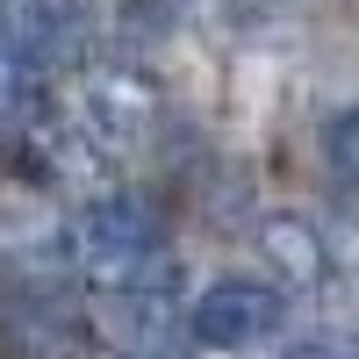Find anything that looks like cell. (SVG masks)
<instances>
[{
    "mask_svg": "<svg viewBox=\"0 0 359 359\" xmlns=\"http://www.w3.org/2000/svg\"><path fill=\"white\" fill-rule=\"evenodd\" d=\"M144 115H151V94H144L137 79H123V72H101L94 79V94H86V123H94L101 144H130Z\"/></svg>",
    "mask_w": 359,
    "mask_h": 359,
    "instance_id": "3957f363",
    "label": "cell"
},
{
    "mask_svg": "<svg viewBox=\"0 0 359 359\" xmlns=\"http://www.w3.org/2000/svg\"><path fill=\"white\" fill-rule=\"evenodd\" d=\"M323 165H331V180L345 194H359V101L323 123Z\"/></svg>",
    "mask_w": 359,
    "mask_h": 359,
    "instance_id": "5b68a950",
    "label": "cell"
},
{
    "mask_svg": "<svg viewBox=\"0 0 359 359\" xmlns=\"http://www.w3.org/2000/svg\"><path fill=\"white\" fill-rule=\"evenodd\" d=\"M115 359H123V352H115Z\"/></svg>",
    "mask_w": 359,
    "mask_h": 359,
    "instance_id": "52a82bcc",
    "label": "cell"
},
{
    "mask_svg": "<svg viewBox=\"0 0 359 359\" xmlns=\"http://www.w3.org/2000/svg\"><path fill=\"white\" fill-rule=\"evenodd\" d=\"M280 359H352L345 345H331V338H302V345H287Z\"/></svg>",
    "mask_w": 359,
    "mask_h": 359,
    "instance_id": "8992f818",
    "label": "cell"
},
{
    "mask_svg": "<svg viewBox=\"0 0 359 359\" xmlns=\"http://www.w3.org/2000/svg\"><path fill=\"white\" fill-rule=\"evenodd\" d=\"M266 252H273V266H280L294 287H316L323 273H331V259H323L316 230H309V223H294V216H273V223H266Z\"/></svg>",
    "mask_w": 359,
    "mask_h": 359,
    "instance_id": "277c9868",
    "label": "cell"
},
{
    "mask_svg": "<svg viewBox=\"0 0 359 359\" xmlns=\"http://www.w3.org/2000/svg\"><path fill=\"white\" fill-rule=\"evenodd\" d=\"M280 287H266V280H216L194 302V345H216V352H237V345H259V338H273L280 331Z\"/></svg>",
    "mask_w": 359,
    "mask_h": 359,
    "instance_id": "7a4b0ae2",
    "label": "cell"
},
{
    "mask_svg": "<svg viewBox=\"0 0 359 359\" xmlns=\"http://www.w3.org/2000/svg\"><path fill=\"white\" fill-rule=\"evenodd\" d=\"M72 259L79 273L123 294V302H144V294L172 287V252H165V223L144 208L137 194H101L86 216L72 223Z\"/></svg>",
    "mask_w": 359,
    "mask_h": 359,
    "instance_id": "6da1fadb",
    "label": "cell"
}]
</instances>
